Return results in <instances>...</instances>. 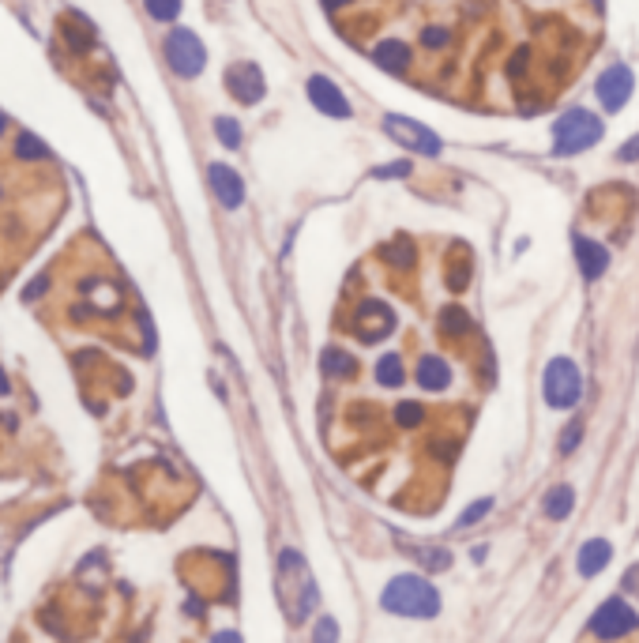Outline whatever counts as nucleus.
I'll list each match as a JSON object with an SVG mask.
<instances>
[{
  "label": "nucleus",
  "mask_w": 639,
  "mask_h": 643,
  "mask_svg": "<svg viewBox=\"0 0 639 643\" xmlns=\"http://www.w3.org/2000/svg\"><path fill=\"white\" fill-rule=\"evenodd\" d=\"M383 132H388L395 143H402L407 151H418V155H440V140H436V132L433 128H425V124H418V121H410V117H395V113H388L383 117Z\"/></svg>",
  "instance_id": "nucleus-7"
},
{
  "label": "nucleus",
  "mask_w": 639,
  "mask_h": 643,
  "mask_svg": "<svg viewBox=\"0 0 639 643\" xmlns=\"http://www.w3.org/2000/svg\"><path fill=\"white\" fill-rule=\"evenodd\" d=\"M407 174H410V162H395V166L376 169V177H407Z\"/></svg>",
  "instance_id": "nucleus-32"
},
{
  "label": "nucleus",
  "mask_w": 639,
  "mask_h": 643,
  "mask_svg": "<svg viewBox=\"0 0 639 643\" xmlns=\"http://www.w3.org/2000/svg\"><path fill=\"white\" fill-rule=\"evenodd\" d=\"M211 643H241V636L233 632V629H226V632H215V639H211Z\"/></svg>",
  "instance_id": "nucleus-34"
},
{
  "label": "nucleus",
  "mask_w": 639,
  "mask_h": 643,
  "mask_svg": "<svg viewBox=\"0 0 639 643\" xmlns=\"http://www.w3.org/2000/svg\"><path fill=\"white\" fill-rule=\"evenodd\" d=\"M440 335L444 339H466L471 335V312H466L463 305H444L440 309Z\"/></svg>",
  "instance_id": "nucleus-18"
},
{
  "label": "nucleus",
  "mask_w": 639,
  "mask_h": 643,
  "mask_svg": "<svg viewBox=\"0 0 639 643\" xmlns=\"http://www.w3.org/2000/svg\"><path fill=\"white\" fill-rule=\"evenodd\" d=\"M602 140V117H594L583 105L561 113L557 124H553V155H583L594 143Z\"/></svg>",
  "instance_id": "nucleus-3"
},
{
  "label": "nucleus",
  "mask_w": 639,
  "mask_h": 643,
  "mask_svg": "<svg viewBox=\"0 0 639 643\" xmlns=\"http://www.w3.org/2000/svg\"><path fill=\"white\" fill-rule=\"evenodd\" d=\"M632 91H635V76H632V68H625V64H613V68H606L598 76V83H594V95H598L606 113H621L632 98Z\"/></svg>",
  "instance_id": "nucleus-8"
},
{
  "label": "nucleus",
  "mask_w": 639,
  "mask_h": 643,
  "mask_svg": "<svg viewBox=\"0 0 639 643\" xmlns=\"http://www.w3.org/2000/svg\"><path fill=\"white\" fill-rule=\"evenodd\" d=\"M639 158V136H632L621 151H616V162H635Z\"/></svg>",
  "instance_id": "nucleus-31"
},
{
  "label": "nucleus",
  "mask_w": 639,
  "mask_h": 643,
  "mask_svg": "<svg viewBox=\"0 0 639 643\" xmlns=\"http://www.w3.org/2000/svg\"><path fill=\"white\" fill-rule=\"evenodd\" d=\"M15 155H19V158H31V162H38V158H50V151H46V147H41L34 136H27V132L15 140Z\"/></svg>",
  "instance_id": "nucleus-25"
},
{
  "label": "nucleus",
  "mask_w": 639,
  "mask_h": 643,
  "mask_svg": "<svg viewBox=\"0 0 639 643\" xmlns=\"http://www.w3.org/2000/svg\"><path fill=\"white\" fill-rule=\"evenodd\" d=\"M312 643H338V620L335 617H320L312 629Z\"/></svg>",
  "instance_id": "nucleus-28"
},
{
  "label": "nucleus",
  "mask_w": 639,
  "mask_h": 643,
  "mask_svg": "<svg viewBox=\"0 0 639 643\" xmlns=\"http://www.w3.org/2000/svg\"><path fill=\"white\" fill-rule=\"evenodd\" d=\"M526 64H530V50L519 46V53L508 60V76H511V79H523V76H526Z\"/></svg>",
  "instance_id": "nucleus-30"
},
{
  "label": "nucleus",
  "mask_w": 639,
  "mask_h": 643,
  "mask_svg": "<svg viewBox=\"0 0 639 643\" xmlns=\"http://www.w3.org/2000/svg\"><path fill=\"white\" fill-rule=\"evenodd\" d=\"M226 91L238 98L241 105H256L264 98L267 91V83H264V72L256 68L252 60H241V64H233V68L226 72Z\"/></svg>",
  "instance_id": "nucleus-10"
},
{
  "label": "nucleus",
  "mask_w": 639,
  "mask_h": 643,
  "mask_svg": "<svg viewBox=\"0 0 639 643\" xmlns=\"http://www.w3.org/2000/svg\"><path fill=\"white\" fill-rule=\"evenodd\" d=\"M373 60H376V68H383L388 76H407L414 64V53L402 38H383L373 46Z\"/></svg>",
  "instance_id": "nucleus-13"
},
{
  "label": "nucleus",
  "mask_w": 639,
  "mask_h": 643,
  "mask_svg": "<svg viewBox=\"0 0 639 643\" xmlns=\"http://www.w3.org/2000/svg\"><path fill=\"white\" fill-rule=\"evenodd\" d=\"M395 421H399L402 429H418V425L425 421V406L414 403V399H402V403L395 406Z\"/></svg>",
  "instance_id": "nucleus-21"
},
{
  "label": "nucleus",
  "mask_w": 639,
  "mask_h": 643,
  "mask_svg": "<svg viewBox=\"0 0 639 643\" xmlns=\"http://www.w3.org/2000/svg\"><path fill=\"white\" fill-rule=\"evenodd\" d=\"M274 575H279V580H274V591H279V602H283L286 617L293 620V625H302L320 602V591L312 584L309 561L297 549H283L279 553V572Z\"/></svg>",
  "instance_id": "nucleus-1"
},
{
  "label": "nucleus",
  "mask_w": 639,
  "mask_h": 643,
  "mask_svg": "<svg viewBox=\"0 0 639 643\" xmlns=\"http://www.w3.org/2000/svg\"><path fill=\"white\" fill-rule=\"evenodd\" d=\"M350 5H354V0H324L328 12H343V8H350Z\"/></svg>",
  "instance_id": "nucleus-35"
},
{
  "label": "nucleus",
  "mask_w": 639,
  "mask_h": 643,
  "mask_svg": "<svg viewBox=\"0 0 639 643\" xmlns=\"http://www.w3.org/2000/svg\"><path fill=\"white\" fill-rule=\"evenodd\" d=\"M625 591H632V594L639 598V565H632V568L625 572Z\"/></svg>",
  "instance_id": "nucleus-33"
},
{
  "label": "nucleus",
  "mask_w": 639,
  "mask_h": 643,
  "mask_svg": "<svg viewBox=\"0 0 639 643\" xmlns=\"http://www.w3.org/2000/svg\"><path fill=\"white\" fill-rule=\"evenodd\" d=\"M613 561V546L606 542V539H590V542H583V549H580V557H575V565H580V575H598V572H606V565Z\"/></svg>",
  "instance_id": "nucleus-16"
},
{
  "label": "nucleus",
  "mask_w": 639,
  "mask_h": 643,
  "mask_svg": "<svg viewBox=\"0 0 639 643\" xmlns=\"http://www.w3.org/2000/svg\"><path fill=\"white\" fill-rule=\"evenodd\" d=\"M383 256H388V260L399 267V271H407V267H414V249L407 245V241H399V245H392L388 252H383Z\"/></svg>",
  "instance_id": "nucleus-29"
},
{
  "label": "nucleus",
  "mask_w": 639,
  "mask_h": 643,
  "mask_svg": "<svg viewBox=\"0 0 639 643\" xmlns=\"http://www.w3.org/2000/svg\"><path fill=\"white\" fill-rule=\"evenodd\" d=\"M572 508H575V489L572 485H553L542 497V512L549 520H557V523L572 516Z\"/></svg>",
  "instance_id": "nucleus-17"
},
{
  "label": "nucleus",
  "mask_w": 639,
  "mask_h": 643,
  "mask_svg": "<svg viewBox=\"0 0 639 643\" xmlns=\"http://www.w3.org/2000/svg\"><path fill=\"white\" fill-rule=\"evenodd\" d=\"M320 366H324V373H328V376L346 380V376H354V373H357V358H354V354H346L343 347H328V350H324V358H320Z\"/></svg>",
  "instance_id": "nucleus-19"
},
{
  "label": "nucleus",
  "mask_w": 639,
  "mask_h": 643,
  "mask_svg": "<svg viewBox=\"0 0 639 643\" xmlns=\"http://www.w3.org/2000/svg\"><path fill=\"white\" fill-rule=\"evenodd\" d=\"M4 128H8V121H4V113H0V136H4Z\"/></svg>",
  "instance_id": "nucleus-37"
},
{
  "label": "nucleus",
  "mask_w": 639,
  "mask_h": 643,
  "mask_svg": "<svg viewBox=\"0 0 639 643\" xmlns=\"http://www.w3.org/2000/svg\"><path fill=\"white\" fill-rule=\"evenodd\" d=\"M207 177H211V188H215V196L226 211H238L245 204V181L238 177V169H230L226 162H215L207 169Z\"/></svg>",
  "instance_id": "nucleus-12"
},
{
  "label": "nucleus",
  "mask_w": 639,
  "mask_h": 643,
  "mask_svg": "<svg viewBox=\"0 0 639 643\" xmlns=\"http://www.w3.org/2000/svg\"><path fill=\"white\" fill-rule=\"evenodd\" d=\"M418 384L425 392H447V384H452V366H447L440 354H425L418 361Z\"/></svg>",
  "instance_id": "nucleus-15"
},
{
  "label": "nucleus",
  "mask_w": 639,
  "mask_h": 643,
  "mask_svg": "<svg viewBox=\"0 0 639 643\" xmlns=\"http://www.w3.org/2000/svg\"><path fill=\"white\" fill-rule=\"evenodd\" d=\"M143 5L158 23H169V19H177V12H181V0H143Z\"/></svg>",
  "instance_id": "nucleus-23"
},
{
  "label": "nucleus",
  "mask_w": 639,
  "mask_h": 643,
  "mask_svg": "<svg viewBox=\"0 0 639 643\" xmlns=\"http://www.w3.org/2000/svg\"><path fill=\"white\" fill-rule=\"evenodd\" d=\"M489 512H493V497H482V501H474V504H471V508H466L463 516H459V527H474L478 520H485V516H489Z\"/></svg>",
  "instance_id": "nucleus-27"
},
{
  "label": "nucleus",
  "mask_w": 639,
  "mask_h": 643,
  "mask_svg": "<svg viewBox=\"0 0 639 643\" xmlns=\"http://www.w3.org/2000/svg\"><path fill=\"white\" fill-rule=\"evenodd\" d=\"M583 444V425L580 421H572V425H564V433H561V444H557V452L561 456H572L575 448Z\"/></svg>",
  "instance_id": "nucleus-26"
},
{
  "label": "nucleus",
  "mask_w": 639,
  "mask_h": 643,
  "mask_svg": "<svg viewBox=\"0 0 639 643\" xmlns=\"http://www.w3.org/2000/svg\"><path fill=\"white\" fill-rule=\"evenodd\" d=\"M8 392V380H4V373H0V395H4Z\"/></svg>",
  "instance_id": "nucleus-36"
},
{
  "label": "nucleus",
  "mask_w": 639,
  "mask_h": 643,
  "mask_svg": "<svg viewBox=\"0 0 639 643\" xmlns=\"http://www.w3.org/2000/svg\"><path fill=\"white\" fill-rule=\"evenodd\" d=\"M542 395L553 411H572L583 395V373L572 358H553L542 373Z\"/></svg>",
  "instance_id": "nucleus-4"
},
{
  "label": "nucleus",
  "mask_w": 639,
  "mask_h": 643,
  "mask_svg": "<svg viewBox=\"0 0 639 643\" xmlns=\"http://www.w3.org/2000/svg\"><path fill=\"white\" fill-rule=\"evenodd\" d=\"M418 38H421V46H425V50H433V53H440V50H447V46H452V31H447V27H440V23L425 27Z\"/></svg>",
  "instance_id": "nucleus-22"
},
{
  "label": "nucleus",
  "mask_w": 639,
  "mask_h": 643,
  "mask_svg": "<svg viewBox=\"0 0 639 643\" xmlns=\"http://www.w3.org/2000/svg\"><path fill=\"white\" fill-rule=\"evenodd\" d=\"M402 380H407V373H402V358L399 354H383L376 361V384L380 388H399Z\"/></svg>",
  "instance_id": "nucleus-20"
},
{
  "label": "nucleus",
  "mask_w": 639,
  "mask_h": 643,
  "mask_svg": "<svg viewBox=\"0 0 639 643\" xmlns=\"http://www.w3.org/2000/svg\"><path fill=\"white\" fill-rule=\"evenodd\" d=\"M399 324V316L392 305L383 302H361L357 312H354V331L361 342H383Z\"/></svg>",
  "instance_id": "nucleus-9"
},
{
  "label": "nucleus",
  "mask_w": 639,
  "mask_h": 643,
  "mask_svg": "<svg viewBox=\"0 0 639 643\" xmlns=\"http://www.w3.org/2000/svg\"><path fill=\"white\" fill-rule=\"evenodd\" d=\"M639 629V613L625 602V598H606V602L594 610V617H590V632L598 636V639H625L628 632H635Z\"/></svg>",
  "instance_id": "nucleus-6"
},
{
  "label": "nucleus",
  "mask_w": 639,
  "mask_h": 643,
  "mask_svg": "<svg viewBox=\"0 0 639 643\" xmlns=\"http://www.w3.org/2000/svg\"><path fill=\"white\" fill-rule=\"evenodd\" d=\"M575 264H580L587 283H598V278L606 275V267H609V249L598 245V241H590V238H575Z\"/></svg>",
  "instance_id": "nucleus-14"
},
{
  "label": "nucleus",
  "mask_w": 639,
  "mask_h": 643,
  "mask_svg": "<svg viewBox=\"0 0 639 643\" xmlns=\"http://www.w3.org/2000/svg\"><path fill=\"white\" fill-rule=\"evenodd\" d=\"M380 606L395 613V617H436L440 613V591L425 580V575L402 572L395 580H388V587L380 591Z\"/></svg>",
  "instance_id": "nucleus-2"
},
{
  "label": "nucleus",
  "mask_w": 639,
  "mask_h": 643,
  "mask_svg": "<svg viewBox=\"0 0 639 643\" xmlns=\"http://www.w3.org/2000/svg\"><path fill=\"white\" fill-rule=\"evenodd\" d=\"M215 132H219L222 147H241V124L233 121V117H219L215 121Z\"/></svg>",
  "instance_id": "nucleus-24"
},
{
  "label": "nucleus",
  "mask_w": 639,
  "mask_h": 643,
  "mask_svg": "<svg viewBox=\"0 0 639 643\" xmlns=\"http://www.w3.org/2000/svg\"><path fill=\"white\" fill-rule=\"evenodd\" d=\"M305 95H309V102H312L324 117L346 121V117L354 113V110H350V102H346V95L338 91V87H335V79H328V76H309Z\"/></svg>",
  "instance_id": "nucleus-11"
},
{
  "label": "nucleus",
  "mask_w": 639,
  "mask_h": 643,
  "mask_svg": "<svg viewBox=\"0 0 639 643\" xmlns=\"http://www.w3.org/2000/svg\"><path fill=\"white\" fill-rule=\"evenodd\" d=\"M166 60L181 79H196L203 72V64H207V50H203V41L196 34L181 27V31H174L166 38Z\"/></svg>",
  "instance_id": "nucleus-5"
}]
</instances>
